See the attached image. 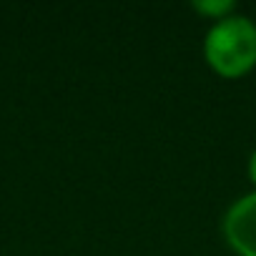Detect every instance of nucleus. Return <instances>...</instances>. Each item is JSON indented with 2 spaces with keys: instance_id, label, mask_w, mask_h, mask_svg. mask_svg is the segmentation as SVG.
<instances>
[{
  "instance_id": "20e7f679",
  "label": "nucleus",
  "mask_w": 256,
  "mask_h": 256,
  "mask_svg": "<svg viewBox=\"0 0 256 256\" xmlns=\"http://www.w3.org/2000/svg\"><path fill=\"white\" fill-rule=\"evenodd\" d=\"M246 176H248V181H251V186H254V191H256V148L251 151V156H248V161H246Z\"/></svg>"
},
{
  "instance_id": "f03ea898",
  "label": "nucleus",
  "mask_w": 256,
  "mask_h": 256,
  "mask_svg": "<svg viewBox=\"0 0 256 256\" xmlns=\"http://www.w3.org/2000/svg\"><path fill=\"white\" fill-rule=\"evenodd\" d=\"M221 234L236 256H256V191L236 198L226 208Z\"/></svg>"
},
{
  "instance_id": "7ed1b4c3",
  "label": "nucleus",
  "mask_w": 256,
  "mask_h": 256,
  "mask_svg": "<svg viewBox=\"0 0 256 256\" xmlns=\"http://www.w3.org/2000/svg\"><path fill=\"white\" fill-rule=\"evenodd\" d=\"M191 8L198 16H206L211 23L224 20L236 13V3H231V0H196V3H191Z\"/></svg>"
},
{
  "instance_id": "f257e3e1",
  "label": "nucleus",
  "mask_w": 256,
  "mask_h": 256,
  "mask_svg": "<svg viewBox=\"0 0 256 256\" xmlns=\"http://www.w3.org/2000/svg\"><path fill=\"white\" fill-rule=\"evenodd\" d=\"M204 60L221 78H241L256 68V20L234 13L208 26L204 36Z\"/></svg>"
}]
</instances>
